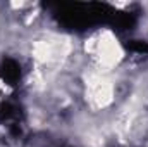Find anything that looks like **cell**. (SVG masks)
<instances>
[{"label":"cell","mask_w":148,"mask_h":147,"mask_svg":"<svg viewBox=\"0 0 148 147\" xmlns=\"http://www.w3.org/2000/svg\"><path fill=\"white\" fill-rule=\"evenodd\" d=\"M88 50L97 57L102 68H114L122 59V49L110 31H103L98 37L91 38L88 43Z\"/></svg>","instance_id":"obj_1"},{"label":"cell","mask_w":148,"mask_h":147,"mask_svg":"<svg viewBox=\"0 0 148 147\" xmlns=\"http://www.w3.org/2000/svg\"><path fill=\"white\" fill-rule=\"evenodd\" d=\"M71 45L67 40L62 38H47L38 40L33 45V55L41 64H55L67 57Z\"/></svg>","instance_id":"obj_2"},{"label":"cell","mask_w":148,"mask_h":147,"mask_svg":"<svg viewBox=\"0 0 148 147\" xmlns=\"http://www.w3.org/2000/svg\"><path fill=\"white\" fill-rule=\"evenodd\" d=\"M88 99L90 104L97 109L109 106L114 99V85L112 81L102 73H91L86 80Z\"/></svg>","instance_id":"obj_3"}]
</instances>
